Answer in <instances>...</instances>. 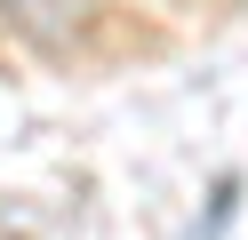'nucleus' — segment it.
Returning <instances> with one entry per match:
<instances>
[{
    "label": "nucleus",
    "mask_w": 248,
    "mask_h": 240,
    "mask_svg": "<svg viewBox=\"0 0 248 240\" xmlns=\"http://www.w3.org/2000/svg\"><path fill=\"white\" fill-rule=\"evenodd\" d=\"M0 16L16 32H32V40H64V32H80V0H0Z\"/></svg>",
    "instance_id": "f257e3e1"
}]
</instances>
